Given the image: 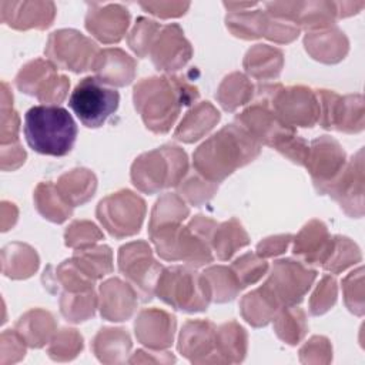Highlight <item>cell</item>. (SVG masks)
<instances>
[{
  "instance_id": "3957f363",
  "label": "cell",
  "mask_w": 365,
  "mask_h": 365,
  "mask_svg": "<svg viewBox=\"0 0 365 365\" xmlns=\"http://www.w3.org/2000/svg\"><path fill=\"white\" fill-rule=\"evenodd\" d=\"M120 94L97 77L83 78L71 91L68 106L83 125L101 127L118 108Z\"/></svg>"
},
{
  "instance_id": "6da1fadb",
  "label": "cell",
  "mask_w": 365,
  "mask_h": 365,
  "mask_svg": "<svg viewBox=\"0 0 365 365\" xmlns=\"http://www.w3.org/2000/svg\"><path fill=\"white\" fill-rule=\"evenodd\" d=\"M24 137L38 154L63 157L68 154L77 138V124L71 114L54 104L34 106L24 115Z\"/></svg>"
},
{
  "instance_id": "5b68a950",
  "label": "cell",
  "mask_w": 365,
  "mask_h": 365,
  "mask_svg": "<svg viewBox=\"0 0 365 365\" xmlns=\"http://www.w3.org/2000/svg\"><path fill=\"white\" fill-rule=\"evenodd\" d=\"M134 247L135 250H133V244H130L120 250V271L135 288L138 287V294L143 297V301H148L151 299L161 267L151 258L150 248H147L145 244L143 250H138L140 244H134Z\"/></svg>"
},
{
  "instance_id": "52a82bcc",
  "label": "cell",
  "mask_w": 365,
  "mask_h": 365,
  "mask_svg": "<svg viewBox=\"0 0 365 365\" xmlns=\"http://www.w3.org/2000/svg\"><path fill=\"white\" fill-rule=\"evenodd\" d=\"M291 240V235H281V237H275V238H268L265 242H261L258 245V252L262 255H272V254H279L282 252L288 242Z\"/></svg>"
},
{
  "instance_id": "8992f818",
  "label": "cell",
  "mask_w": 365,
  "mask_h": 365,
  "mask_svg": "<svg viewBox=\"0 0 365 365\" xmlns=\"http://www.w3.org/2000/svg\"><path fill=\"white\" fill-rule=\"evenodd\" d=\"M232 268L237 269L238 284L241 288H244L250 282L252 284L264 275V272L267 269V262L257 259V257L252 254H247V255L238 258L234 262Z\"/></svg>"
},
{
  "instance_id": "277c9868",
  "label": "cell",
  "mask_w": 365,
  "mask_h": 365,
  "mask_svg": "<svg viewBox=\"0 0 365 365\" xmlns=\"http://www.w3.org/2000/svg\"><path fill=\"white\" fill-rule=\"evenodd\" d=\"M155 287L157 295L164 302L187 312L204 311L195 298L191 297L192 294L207 304L211 298V287L205 275H195V272L181 267L167 268L160 274Z\"/></svg>"
},
{
  "instance_id": "7a4b0ae2",
  "label": "cell",
  "mask_w": 365,
  "mask_h": 365,
  "mask_svg": "<svg viewBox=\"0 0 365 365\" xmlns=\"http://www.w3.org/2000/svg\"><path fill=\"white\" fill-rule=\"evenodd\" d=\"M218 137L224 150H221L215 135H212L198 148L200 151L220 155L217 158L195 164V168L208 178L222 180L237 167L251 161L259 151V145L257 144L255 138L234 124L222 128L218 133Z\"/></svg>"
}]
</instances>
